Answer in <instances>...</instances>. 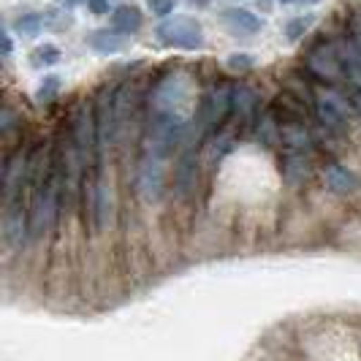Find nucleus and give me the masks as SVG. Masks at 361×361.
Segmentation results:
<instances>
[{
  "label": "nucleus",
  "mask_w": 361,
  "mask_h": 361,
  "mask_svg": "<svg viewBox=\"0 0 361 361\" xmlns=\"http://www.w3.org/2000/svg\"><path fill=\"white\" fill-rule=\"evenodd\" d=\"M174 6H177V0H147V8L152 11V17L158 19H166L174 14Z\"/></svg>",
  "instance_id": "4be33fe9"
},
{
  "label": "nucleus",
  "mask_w": 361,
  "mask_h": 361,
  "mask_svg": "<svg viewBox=\"0 0 361 361\" xmlns=\"http://www.w3.org/2000/svg\"><path fill=\"white\" fill-rule=\"evenodd\" d=\"M79 3H87V0H63L66 8H73V6H79Z\"/></svg>",
  "instance_id": "a878e982"
},
{
  "label": "nucleus",
  "mask_w": 361,
  "mask_h": 361,
  "mask_svg": "<svg viewBox=\"0 0 361 361\" xmlns=\"http://www.w3.org/2000/svg\"><path fill=\"white\" fill-rule=\"evenodd\" d=\"M345 36L350 38V41L361 49V6L350 11V17H348V27H345Z\"/></svg>",
  "instance_id": "412c9836"
},
{
  "label": "nucleus",
  "mask_w": 361,
  "mask_h": 361,
  "mask_svg": "<svg viewBox=\"0 0 361 361\" xmlns=\"http://www.w3.org/2000/svg\"><path fill=\"white\" fill-rule=\"evenodd\" d=\"M315 25V17L312 14H305V17H290L283 27V36L286 41H302V38L310 33V27Z\"/></svg>",
  "instance_id": "f3484780"
},
{
  "label": "nucleus",
  "mask_w": 361,
  "mask_h": 361,
  "mask_svg": "<svg viewBox=\"0 0 361 361\" xmlns=\"http://www.w3.org/2000/svg\"><path fill=\"white\" fill-rule=\"evenodd\" d=\"M261 95L247 85H234V109H231V133L236 139H245L255 133V126L261 120Z\"/></svg>",
  "instance_id": "6e6552de"
},
{
  "label": "nucleus",
  "mask_w": 361,
  "mask_h": 361,
  "mask_svg": "<svg viewBox=\"0 0 361 361\" xmlns=\"http://www.w3.org/2000/svg\"><path fill=\"white\" fill-rule=\"evenodd\" d=\"M277 3H293V0H277Z\"/></svg>",
  "instance_id": "cd10ccee"
},
{
  "label": "nucleus",
  "mask_w": 361,
  "mask_h": 361,
  "mask_svg": "<svg viewBox=\"0 0 361 361\" xmlns=\"http://www.w3.org/2000/svg\"><path fill=\"white\" fill-rule=\"evenodd\" d=\"M348 98L345 92L326 87L321 92H312L310 98V111H312V123L318 126L315 136L324 133L326 139H348L350 136V120H348Z\"/></svg>",
  "instance_id": "7ed1b4c3"
},
{
  "label": "nucleus",
  "mask_w": 361,
  "mask_h": 361,
  "mask_svg": "<svg viewBox=\"0 0 361 361\" xmlns=\"http://www.w3.org/2000/svg\"><path fill=\"white\" fill-rule=\"evenodd\" d=\"M255 139L264 149H280V126H277V117L271 114V109L267 106L258 126H255Z\"/></svg>",
  "instance_id": "2eb2a0df"
},
{
  "label": "nucleus",
  "mask_w": 361,
  "mask_h": 361,
  "mask_svg": "<svg viewBox=\"0 0 361 361\" xmlns=\"http://www.w3.org/2000/svg\"><path fill=\"white\" fill-rule=\"evenodd\" d=\"M201 182V147L188 145L177 152V161L169 177V193L177 204H190L199 193Z\"/></svg>",
  "instance_id": "39448f33"
},
{
  "label": "nucleus",
  "mask_w": 361,
  "mask_h": 361,
  "mask_svg": "<svg viewBox=\"0 0 361 361\" xmlns=\"http://www.w3.org/2000/svg\"><path fill=\"white\" fill-rule=\"evenodd\" d=\"M87 8H90L92 14L104 17V14H109V8H111V0H87Z\"/></svg>",
  "instance_id": "b1692460"
},
{
  "label": "nucleus",
  "mask_w": 361,
  "mask_h": 361,
  "mask_svg": "<svg viewBox=\"0 0 361 361\" xmlns=\"http://www.w3.org/2000/svg\"><path fill=\"white\" fill-rule=\"evenodd\" d=\"M223 22H226V27H228L234 36H255V33H261V27H264V19H258L253 11L239 8V6L226 8V11H223Z\"/></svg>",
  "instance_id": "9b49d317"
},
{
  "label": "nucleus",
  "mask_w": 361,
  "mask_h": 361,
  "mask_svg": "<svg viewBox=\"0 0 361 361\" xmlns=\"http://www.w3.org/2000/svg\"><path fill=\"white\" fill-rule=\"evenodd\" d=\"M30 247V201L19 199L3 207V250L22 255Z\"/></svg>",
  "instance_id": "0eeeda50"
},
{
  "label": "nucleus",
  "mask_w": 361,
  "mask_h": 361,
  "mask_svg": "<svg viewBox=\"0 0 361 361\" xmlns=\"http://www.w3.org/2000/svg\"><path fill=\"white\" fill-rule=\"evenodd\" d=\"M85 41H87V47L92 52L98 54H117L126 49V38L120 36L117 30H92Z\"/></svg>",
  "instance_id": "4468645a"
},
{
  "label": "nucleus",
  "mask_w": 361,
  "mask_h": 361,
  "mask_svg": "<svg viewBox=\"0 0 361 361\" xmlns=\"http://www.w3.org/2000/svg\"><path fill=\"white\" fill-rule=\"evenodd\" d=\"M3 57H6V60L11 57V36H8V33H3Z\"/></svg>",
  "instance_id": "393cba45"
},
{
  "label": "nucleus",
  "mask_w": 361,
  "mask_h": 361,
  "mask_svg": "<svg viewBox=\"0 0 361 361\" xmlns=\"http://www.w3.org/2000/svg\"><path fill=\"white\" fill-rule=\"evenodd\" d=\"M324 182L334 196H356V193H361L359 174L337 161H329L324 166Z\"/></svg>",
  "instance_id": "9d476101"
},
{
  "label": "nucleus",
  "mask_w": 361,
  "mask_h": 361,
  "mask_svg": "<svg viewBox=\"0 0 361 361\" xmlns=\"http://www.w3.org/2000/svg\"><path fill=\"white\" fill-rule=\"evenodd\" d=\"M142 25H145V17H142V11H139L133 3H123V6H117V8L111 11V30H117L120 36H133V33H139Z\"/></svg>",
  "instance_id": "ddd939ff"
},
{
  "label": "nucleus",
  "mask_w": 361,
  "mask_h": 361,
  "mask_svg": "<svg viewBox=\"0 0 361 361\" xmlns=\"http://www.w3.org/2000/svg\"><path fill=\"white\" fill-rule=\"evenodd\" d=\"M280 177L290 190H302L312 180V158L299 152H280Z\"/></svg>",
  "instance_id": "1a4fd4ad"
},
{
  "label": "nucleus",
  "mask_w": 361,
  "mask_h": 361,
  "mask_svg": "<svg viewBox=\"0 0 361 361\" xmlns=\"http://www.w3.org/2000/svg\"><path fill=\"white\" fill-rule=\"evenodd\" d=\"M60 63V49L54 44H38L36 49L30 52V66L41 68V66H54Z\"/></svg>",
  "instance_id": "a211bd4d"
},
{
  "label": "nucleus",
  "mask_w": 361,
  "mask_h": 361,
  "mask_svg": "<svg viewBox=\"0 0 361 361\" xmlns=\"http://www.w3.org/2000/svg\"><path fill=\"white\" fill-rule=\"evenodd\" d=\"M155 38L163 47L182 49V52H196L204 47V27H201L199 19L185 17V14H171V17L158 22Z\"/></svg>",
  "instance_id": "423d86ee"
},
{
  "label": "nucleus",
  "mask_w": 361,
  "mask_h": 361,
  "mask_svg": "<svg viewBox=\"0 0 361 361\" xmlns=\"http://www.w3.org/2000/svg\"><path fill=\"white\" fill-rule=\"evenodd\" d=\"M231 109H234V85L226 79H217L212 85H207L204 92L196 98L193 126L209 139L220 133L226 123H231Z\"/></svg>",
  "instance_id": "f257e3e1"
},
{
  "label": "nucleus",
  "mask_w": 361,
  "mask_h": 361,
  "mask_svg": "<svg viewBox=\"0 0 361 361\" xmlns=\"http://www.w3.org/2000/svg\"><path fill=\"white\" fill-rule=\"evenodd\" d=\"M305 60V71L324 82V87H345L348 79H345V68L343 60H340V52H337V41L329 36H318L315 41H310V47L302 54Z\"/></svg>",
  "instance_id": "20e7f679"
},
{
  "label": "nucleus",
  "mask_w": 361,
  "mask_h": 361,
  "mask_svg": "<svg viewBox=\"0 0 361 361\" xmlns=\"http://www.w3.org/2000/svg\"><path fill=\"white\" fill-rule=\"evenodd\" d=\"M41 27H44V14H33V11L19 14L14 22V33L22 38H36L41 33Z\"/></svg>",
  "instance_id": "dca6fc26"
},
{
  "label": "nucleus",
  "mask_w": 361,
  "mask_h": 361,
  "mask_svg": "<svg viewBox=\"0 0 361 361\" xmlns=\"http://www.w3.org/2000/svg\"><path fill=\"white\" fill-rule=\"evenodd\" d=\"M293 3H307V6H312V3H321V0H293Z\"/></svg>",
  "instance_id": "bb28decb"
},
{
  "label": "nucleus",
  "mask_w": 361,
  "mask_h": 361,
  "mask_svg": "<svg viewBox=\"0 0 361 361\" xmlns=\"http://www.w3.org/2000/svg\"><path fill=\"white\" fill-rule=\"evenodd\" d=\"M255 63H258V60H255V54H247V52H236L226 60V66H228L231 71H239V73L255 68Z\"/></svg>",
  "instance_id": "aec40b11"
},
{
  "label": "nucleus",
  "mask_w": 361,
  "mask_h": 361,
  "mask_svg": "<svg viewBox=\"0 0 361 361\" xmlns=\"http://www.w3.org/2000/svg\"><path fill=\"white\" fill-rule=\"evenodd\" d=\"M169 161L171 158L139 147V152L133 158V174H130L136 199L145 201V204H161L166 199V185H169L166 166H169Z\"/></svg>",
  "instance_id": "f03ea898"
},
{
  "label": "nucleus",
  "mask_w": 361,
  "mask_h": 361,
  "mask_svg": "<svg viewBox=\"0 0 361 361\" xmlns=\"http://www.w3.org/2000/svg\"><path fill=\"white\" fill-rule=\"evenodd\" d=\"M343 92L345 98H348V104H350V111L361 120V87L359 85H345Z\"/></svg>",
  "instance_id": "5701e85b"
},
{
  "label": "nucleus",
  "mask_w": 361,
  "mask_h": 361,
  "mask_svg": "<svg viewBox=\"0 0 361 361\" xmlns=\"http://www.w3.org/2000/svg\"><path fill=\"white\" fill-rule=\"evenodd\" d=\"M60 85H63V79L60 76H44L41 79V85H38L36 90V101L38 104H52L54 98H57V92H60Z\"/></svg>",
  "instance_id": "6ab92c4d"
},
{
  "label": "nucleus",
  "mask_w": 361,
  "mask_h": 361,
  "mask_svg": "<svg viewBox=\"0 0 361 361\" xmlns=\"http://www.w3.org/2000/svg\"><path fill=\"white\" fill-rule=\"evenodd\" d=\"M334 41H337V52H340V60H343L348 85H359L361 87V49L345 33L337 36Z\"/></svg>",
  "instance_id": "f8f14e48"
}]
</instances>
